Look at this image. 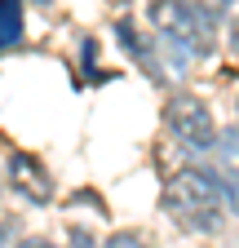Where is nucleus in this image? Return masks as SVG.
<instances>
[{
	"label": "nucleus",
	"mask_w": 239,
	"mask_h": 248,
	"mask_svg": "<svg viewBox=\"0 0 239 248\" xmlns=\"http://www.w3.org/2000/svg\"><path fill=\"white\" fill-rule=\"evenodd\" d=\"M164 213L191 235L222 231L226 213H230V195H226L222 173L217 169H182V173H173L164 182Z\"/></svg>",
	"instance_id": "nucleus-1"
},
{
	"label": "nucleus",
	"mask_w": 239,
	"mask_h": 248,
	"mask_svg": "<svg viewBox=\"0 0 239 248\" xmlns=\"http://www.w3.org/2000/svg\"><path fill=\"white\" fill-rule=\"evenodd\" d=\"M151 22L155 40L177 58H204L213 49V9H199L195 0H151Z\"/></svg>",
	"instance_id": "nucleus-2"
},
{
	"label": "nucleus",
	"mask_w": 239,
	"mask_h": 248,
	"mask_svg": "<svg viewBox=\"0 0 239 248\" xmlns=\"http://www.w3.org/2000/svg\"><path fill=\"white\" fill-rule=\"evenodd\" d=\"M164 124L191 151H213V142H217V120L208 111V102H199L195 93H177L168 102V111H164Z\"/></svg>",
	"instance_id": "nucleus-3"
},
{
	"label": "nucleus",
	"mask_w": 239,
	"mask_h": 248,
	"mask_svg": "<svg viewBox=\"0 0 239 248\" xmlns=\"http://www.w3.org/2000/svg\"><path fill=\"white\" fill-rule=\"evenodd\" d=\"M9 186L27 200V204H49L53 200V177L36 155H9Z\"/></svg>",
	"instance_id": "nucleus-4"
},
{
	"label": "nucleus",
	"mask_w": 239,
	"mask_h": 248,
	"mask_svg": "<svg viewBox=\"0 0 239 248\" xmlns=\"http://www.w3.org/2000/svg\"><path fill=\"white\" fill-rule=\"evenodd\" d=\"M213 169L222 173V182L239 186V129L217 133V142H213Z\"/></svg>",
	"instance_id": "nucleus-5"
},
{
	"label": "nucleus",
	"mask_w": 239,
	"mask_h": 248,
	"mask_svg": "<svg viewBox=\"0 0 239 248\" xmlns=\"http://www.w3.org/2000/svg\"><path fill=\"white\" fill-rule=\"evenodd\" d=\"M27 31V14L22 0H0V49H14Z\"/></svg>",
	"instance_id": "nucleus-6"
},
{
	"label": "nucleus",
	"mask_w": 239,
	"mask_h": 248,
	"mask_svg": "<svg viewBox=\"0 0 239 248\" xmlns=\"http://www.w3.org/2000/svg\"><path fill=\"white\" fill-rule=\"evenodd\" d=\"M115 31H120V45H124L129 53H137V62H142V67H151V45L137 36V27H133V22H120Z\"/></svg>",
	"instance_id": "nucleus-7"
},
{
	"label": "nucleus",
	"mask_w": 239,
	"mask_h": 248,
	"mask_svg": "<svg viewBox=\"0 0 239 248\" xmlns=\"http://www.w3.org/2000/svg\"><path fill=\"white\" fill-rule=\"evenodd\" d=\"M102 248H146V239H142V235H129V231H120V235H111Z\"/></svg>",
	"instance_id": "nucleus-8"
},
{
	"label": "nucleus",
	"mask_w": 239,
	"mask_h": 248,
	"mask_svg": "<svg viewBox=\"0 0 239 248\" xmlns=\"http://www.w3.org/2000/svg\"><path fill=\"white\" fill-rule=\"evenodd\" d=\"M18 248H58V244H49V239H22Z\"/></svg>",
	"instance_id": "nucleus-9"
},
{
	"label": "nucleus",
	"mask_w": 239,
	"mask_h": 248,
	"mask_svg": "<svg viewBox=\"0 0 239 248\" xmlns=\"http://www.w3.org/2000/svg\"><path fill=\"white\" fill-rule=\"evenodd\" d=\"M230 45H235V53H239V18H235V31H230Z\"/></svg>",
	"instance_id": "nucleus-10"
}]
</instances>
